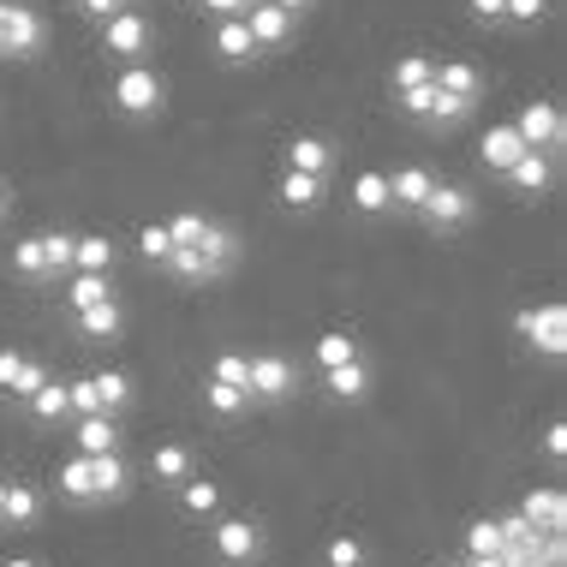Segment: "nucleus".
Returning a JSON list of instances; mask_svg holds the SVG:
<instances>
[{
  "instance_id": "obj_44",
  "label": "nucleus",
  "mask_w": 567,
  "mask_h": 567,
  "mask_svg": "<svg viewBox=\"0 0 567 567\" xmlns=\"http://www.w3.org/2000/svg\"><path fill=\"white\" fill-rule=\"evenodd\" d=\"M466 114H472V102H460V96H442V90H436V109H431V120H424V126H460Z\"/></svg>"
},
{
  "instance_id": "obj_17",
  "label": "nucleus",
  "mask_w": 567,
  "mask_h": 567,
  "mask_svg": "<svg viewBox=\"0 0 567 567\" xmlns=\"http://www.w3.org/2000/svg\"><path fill=\"white\" fill-rule=\"evenodd\" d=\"M37 519H42V489L12 478L7 484V502H0V526H7V532H30Z\"/></svg>"
},
{
  "instance_id": "obj_6",
  "label": "nucleus",
  "mask_w": 567,
  "mask_h": 567,
  "mask_svg": "<svg viewBox=\"0 0 567 567\" xmlns=\"http://www.w3.org/2000/svg\"><path fill=\"white\" fill-rule=\"evenodd\" d=\"M293 389H299V364L281 359V352H257V359H251V382H245L251 406H281V401H293Z\"/></svg>"
},
{
  "instance_id": "obj_25",
  "label": "nucleus",
  "mask_w": 567,
  "mask_h": 567,
  "mask_svg": "<svg viewBox=\"0 0 567 567\" xmlns=\"http://www.w3.org/2000/svg\"><path fill=\"white\" fill-rule=\"evenodd\" d=\"M275 197H281L287 209H317L329 197V179H317V174H299V167H287L281 174V186H275Z\"/></svg>"
},
{
  "instance_id": "obj_49",
  "label": "nucleus",
  "mask_w": 567,
  "mask_h": 567,
  "mask_svg": "<svg viewBox=\"0 0 567 567\" xmlns=\"http://www.w3.org/2000/svg\"><path fill=\"white\" fill-rule=\"evenodd\" d=\"M466 12L478 24H502V0H466Z\"/></svg>"
},
{
  "instance_id": "obj_51",
  "label": "nucleus",
  "mask_w": 567,
  "mask_h": 567,
  "mask_svg": "<svg viewBox=\"0 0 567 567\" xmlns=\"http://www.w3.org/2000/svg\"><path fill=\"white\" fill-rule=\"evenodd\" d=\"M275 7H287V12L299 19V12H305V7H317V0H275Z\"/></svg>"
},
{
  "instance_id": "obj_55",
  "label": "nucleus",
  "mask_w": 567,
  "mask_h": 567,
  "mask_svg": "<svg viewBox=\"0 0 567 567\" xmlns=\"http://www.w3.org/2000/svg\"><path fill=\"white\" fill-rule=\"evenodd\" d=\"M442 567H466V561H442Z\"/></svg>"
},
{
  "instance_id": "obj_54",
  "label": "nucleus",
  "mask_w": 567,
  "mask_h": 567,
  "mask_svg": "<svg viewBox=\"0 0 567 567\" xmlns=\"http://www.w3.org/2000/svg\"><path fill=\"white\" fill-rule=\"evenodd\" d=\"M0 502H7V478H0Z\"/></svg>"
},
{
  "instance_id": "obj_30",
  "label": "nucleus",
  "mask_w": 567,
  "mask_h": 567,
  "mask_svg": "<svg viewBox=\"0 0 567 567\" xmlns=\"http://www.w3.org/2000/svg\"><path fill=\"white\" fill-rule=\"evenodd\" d=\"M24 406H30V419H37V424H60V419H72V401H66V382H60V377L42 382V389L30 394Z\"/></svg>"
},
{
  "instance_id": "obj_14",
  "label": "nucleus",
  "mask_w": 567,
  "mask_h": 567,
  "mask_svg": "<svg viewBox=\"0 0 567 567\" xmlns=\"http://www.w3.org/2000/svg\"><path fill=\"white\" fill-rule=\"evenodd\" d=\"M519 514H526L538 532H567V496H561V484H538V489H526Z\"/></svg>"
},
{
  "instance_id": "obj_43",
  "label": "nucleus",
  "mask_w": 567,
  "mask_h": 567,
  "mask_svg": "<svg viewBox=\"0 0 567 567\" xmlns=\"http://www.w3.org/2000/svg\"><path fill=\"white\" fill-rule=\"evenodd\" d=\"M549 0H502V24H538Z\"/></svg>"
},
{
  "instance_id": "obj_39",
  "label": "nucleus",
  "mask_w": 567,
  "mask_h": 567,
  "mask_svg": "<svg viewBox=\"0 0 567 567\" xmlns=\"http://www.w3.org/2000/svg\"><path fill=\"white\" fill-rule=\"evenodd\" d=\"M209 377L227 382V389H245V382H251V359H245V352H216V359H209Z\"/></svg>"
},
{
  "instance_id": "obj_53",
  "label": "nucleus",
  "mask_w": 567,
  "mask_h": 567,
  "mask_svg": "<svg viewBox=\"0 0 567 567\" xmlns=\"http://www.w3.org/2000/svg\"><path fill=\"white\" fill-rule=\"evenodd\" d=\"M7 204H12V197H7V186H0V216H7Z\"/></svg>"
},
{
  "instance_id": "obj_38",
  "label": "nucleus",
  "mask_w": 567,
  "mask_h": 567,
  "mask_svg": "<svg viewBox=\"0 0 567 567\" xmlns=\"http://www.w3.org/2000/svg\"><path fill=\"white\" fill-rule=\"evenodd\" d=\"M162 227H167V239H174V245H204L209 216H197V209H179V216H167Z\"/></svg>"
},
{
  "instance_id": "obj_13",
  "label": "nucleus",
  "mask_w": 567,
  "mask_h": 567,
  "mask_svg": "<svg viewBox=\"0 0 567 567\" xmlns=\"http://www.w3.org/2000/svg\"><path fill=\"white\" fill-rule=\"evenodd\" d=\"M72 329H79V341H120L126 311H120V299H96L84 311H72Z\"/></svg>"
},
{
  "instance_id": "obj_3",
  "label": "nucleus",
  "mask_w": 567,
  "mask_h": 567,
  "mask_svg": "<svg viewBox=\"0 0 567 567\" xmlns=\"http://www.w3.org/2000/svg\"><path fill=\"white\" fill-rule=\"evenodd\" d=\"M514 329H519V341L538 352V359H549V364H556L561 352H567V311H561V299L519 311V317H514Z\"/></svg>"
},
{
  "instance_id": "obj_45",
  "label": "nucleus",
  "mask_w": 567,
  "mask_h": 567,
  "mask_svg": "<svg viewBox=\"0 0 567 567\" xmlns=\"http://www.w3.org/2000/svg\"><path fill=\"white\" fill-rule=\"evenodd\" d=\"M544 454L556 460V466L567 460V419H549V431H544Z\"/></svg>"
},
{
  "instance_id": "obj_32",
  "label": "nucleus",
  "mask_w": 567,
  "mask_h": 567,
  "mask_svg": "<svg viewBox=\"0 0 567 567\" xmlns=\"http://www.w3.org/2000/svg\"><path fill=\"white\" fill-rule=\"evenodd\" d=\"M60 299H66L72 311H84V305H96V299H114V287H109V275H90V269H72V281L60 287Z\"/></svg>"
},
{
  "instance_id": "obj_16",
  "label": "nucleus",
  "mask_w": 567,
  "mask_h": 567,
  "mask_svg": "<svg viewBox=\"0 0 567 567\" xmlns=\"http://www.w3.org/2000/svg\"><path fill=\"white\" fill-rule=\"evenodd\" d=\"M371 364H364V352L359 359H347V364H334V371H323V389H329V401H364V394H371Z\"/></svg>"
},
{
  "instance_id": "obj_28",
  "label": "nucleus",
  "mask_w": 567,
  "mask_h": 567,
  "mask_svg": "<svg viewBox=\"0 0 567 567\" xmlns=\"http://www.w3.org/2000/svg\"><path fill=\"white\" fill-rule=\"evenodd\" d=\"M174 496H179V508H186L192 519H216V514H221V484L197 478V472H192V478L174 489Z\"/></svg>"
},
{
  "instance_id": "obj_35",
  "label": "nucleus",
  "mask_w": 567,
  "mask_h": 567,
  "mask_svg": "<svg viewBox=\"0 0 567 567\" xmlns=\"http://www.w3.org/2000/svg\"><path fill=\"white\" fill-rule=\"evenodd\" d=\"M431 79H436V60H431V54H406L401 66L389 72V90L401 96V90H412V84H431Z\"/></svg>"
},
{
  "instance_id": "obj_8",
  "label": "nucleus",
  "mask_w": 567,
  "mask_h": 567,
  "mask_svg": "<svg viewBox=\"0 0 567 567\" xmlns=\"http://www.w3.org/2000/svg\"><path fill=\"white\" fill-rule=\"evenodd\" d=\"M472 209H478V197H472L466 186H431V197L419 204V216L431 234H460V227L472 221Z\"/></svg>"
},
{
  "instance_id": "obj_21",
  "label": "nucleus",
  "mask_w": 567,
  "mask_h": 567,
  "mask_svg": "<svg viewBox=\"0 0 567 567\" xmlns=\"http://www.w3.org/2000/svg\"><path fill=\"white\" fill-rule=\"evenodd\" d=\"M347 197H352V209H359V216H389V209H394V197H389V174H377V167L352 174Z\"/></svg>"
},
{
  "instance_id": "obj_29",
  "label": "nucleus",
  "mask_w": 567,
  "mask_h": 567,
  "mask_svg": "<svg viewBox=\"0 0 567 567\" xmlns=\"http://www.w3.org/2000/svg\"><path fill=\"white\" fill-rule=\"evenodd\" d=\"M54 489L66 502H79V508H90V454H66L54 466Z\"/></svg>"
},
{
  "instance_id": "obj_4",
  "label": "nucleus",
  "mask_w": 567,
  "mask_h": 567,
  "mask_svg": "<svg viewBox=\"0 0 567 567\" xmlns=\"http://www.w3.org/2000/svg\"><path fill=\"white\" fill-rule=\"evenodd\" d=\"M42 42H49L42 12L24 7V0H0V54L30 60V54H42Z\"/></svg>"
},
{
  "instance_id": "obj_22",
  "label": "nucleus",
  "mask_w": 567,
  "mask_h": 567,
  "mask_svg": "<svg viewBox=\"0 0 567 567\" xmlns=\"http://www.w3.org/2000/svg\"><path fill=\"white\" fill-rule=\"evenodd\" d=\"M192 472H197V460H192V449H186V442H162V449L150 454V478H156V484H167V489H179V484L192 478Z\"/></svg>"
},
{
  "instance_id": "obj_41",
  "label": "nucleus",
  "mask_w": 567,
  "mask_h": 567,
  "mask_svg": "<svg viewBox=\"0 0 567 567\" xmlns=\"http://www.w3.org/2000/svg\"><path fill=\"white\" fill-rule=\"evenodd\" d=\"M42 257H49V275H66L72 269V234H42Z\"/></svg>"
},
{
  "instance_id": "obj_10",
  "label": "nucleus",
  "mask_w": 567,
  "mask_h": 567,
  "mask_svg": "<svg viewBox=\"0 0 567 567\" xmlns=\"http://www.w3.org/2000/svg\"><path fill=\"white\" fill-rule=\"evenodd\" d=\"M514 132L526 137V150H549V156H556L561 137H567L556 102H526V109H519V120H514Z\"/></svg>"
},
{
  "instance_id": "obj_36",
  "label": "nucleus",
  "mask_w": 567,
  "mask_h": 567,
  "mask_svg": "<svg viewBox=\"0 0 567 567\" xmlns=\"http://www.w3.org/2000/svg\"><path fill=\"white\" fill-rule=\"evenodd\" d=\"M460 538H466V556H502V544H508L496 519H472V526L460 532Z\"/></svg>"
},
{
  "instance_id": "obj_26",
  "label": "nucleus",
  "mask_w": 567,
  "mask_h": 567,
  "mask_svg": "<svg viewBox=\"0 0 567 567\" xmlns=\"http://www.w3.org/2000/svg\"><path fill=\"white\" fill-rule=\"evenodd\" d=\"M72 442H79V454H109V449H120V424H114V412H84L79 431H72Z\"/></svg>"
},
{
  "instance_id": "obj_11",
  "label": "nucleus",
  "mask_w": 567,
  "mask_h": 567,
  "mask_svg": "<svg viewBox=\"0 0 567 567\" xmlns=\"http://www.w3.org/2000/svg\"><path fill=\"white\" fill-rule=\"evenodd\" d=\"M502 186L514 197H544L556 186V156H549V150H526L514 167H502Z\"/></svg>"
},
{
  "instance_id": "obj_52",
  "label": "nucleus",
  "mask_w": 567,
  "mask_h": 567,
  "mask_svg": "<svg viewBox=\"0 0 567 567\" xmlns=\"http://www.w3.org/2000/svg\"><path fill=\"white\" fill-rule=\"evenodd\" d=\"M0 567H42V561H37V556H7Z\"/></svg>"
},
{
  "instance_id": "obj_34",
  "label": "nucleus",
  "mask_w": 567,
  "mask_h": 567,
  "mask_svg": "<svg viewBox=\"0 0 567 567\" xmlns=\"http://www.w3.org/2000/svg\"><path fill=\"white\" fill-rule=\"evenodd\" d=\"M204 406L216 412V419H239V412L251 406V394H245V389H227V382H216V377H204Z\"/></svg>"
},
{
  "instance_id": "obj_23",
  "label": "nucleus",
  "mask_w": 567,
  "mask_h": 567,
  "mask_svg": "<svg viewBox=\"0 0 567 567\" xmlns=\"http://www.w3.org/2000/svg\"><path fill=\"white\" fill-rule=\"evenodd\" d=\"M209 49L221 54V66H245V60H257V42H251V30H245V19H216Z\"/></svg>"
},
{
  "instance_id": "obj_42",
  "label": "nucleus",
  "mask_w": 567,
  "mask_h": 567,
  "mask_svg": "<svg viewBox=\"0 0 567 567\" xmlns=\"http://www.w3.org/2000/svg\"><path fill=\"white\" fill-rule=\"evenodd\" d=\"M137 251H144V264H156V269H162V257L174 251V239H167V227H162V221H150L144 234H137Z\"/></svg>"
},
{
  "instance_id": "obj_33",
  "label": "nucleus",
  "mask_w": 567,
  "mask_h": 567,
  "mask_svg": "<svg viewBox=\"0 0 567 567\" xmlns=\"http://www.w3.org/2000/svg\"><path fill=\"white\" fill-rule=\"evenodd\" d=\"M364 561H371V549H364L359 532H334L323 544V567H364Z\"/></svg>"
},
{
  "instance_id": "obj_12",
  "label": "nucleus",
  "mask_w": 567,
  "mask_h": 567,
  "mask_svg": "<svg viewBox=\"0 0 567 567\" xmlns=\"http://www.w3.org/2000/svg\"><path fill=\"white\" fill-rule=\"evenodd\" d=\"M126 489H132V472H126V460H120V449L90 454V508H96V502H120Z\"/></svg>"
},
{
  "instance_id": "obj_9",
  "label": "nucleus",
  "mask_w": 567,
  "mask_h": 567,
  "mask_svg": "<svg viewBox=\"0 0 567 567\" xmlns=\"http://www.w3.org/2000/svg\"><path fill=\"white\" fill-rule=\"evenodd\" d=\"M245 30H251L257 54L287 49V42H293V12L275 7V0H251V7H245Z\"/></svg>"
},
{
  "instance_id": "obj_31",
  "label": "nucleus",
  "mask_w": 567,
  "mask_h": 567,
  "mask_svg": "<svg viewBox=\"0 0 567 567\" xmlns=\"http://www.w3.org/2000/svg\"><path fill=\"white\" fill-rule=\"evenodd\" d=\"M347 359H359V341H352L347 329H329V334H317V341H311V364H317V371H334V364H347Z\"/></svg>"
},
{
  "instance_id": "obj_19",
  "label": "nucleus",
  "mask_w": 567,
  "mask_h": 567,
  "mask_svg": "<svg viewBox=\"0 0 567 567\" xmlns=\"http://www.w3.org/2000/svg\"><path fill=\"white\" fill-rule=\"evenodd\" d=\"M334 162H341V156H334L329 137H311V132H305V137H293V144H287V167H299V174L329 179V174H334Z\"/></svg>"
},
{
  "instance_id": "obj_40",
  "label": "nucleus",
  "mask_w": 567,
  "mask_h": 567,
  "mask_svg": "<svg viewBox=\"0 0 567 567\" xmlns=\"http://www.w3.org/2000/svg\"><path fill=\"white\" fill-rule=\"evenodd\" d=\"M42 382H49V364H42V359H24V364H19V377H12V389H7V394H12V401H30V394H37Z\"/></svg>"
},
{
  "instance_id": "obj_46",
  "label": "nucleus",
  "mask_w": 567,
  "mask_h": 567,
  "mask_svg": "<svg viewBox=\"0 0 567 567\" xmlns=\"http://www.w3.org/2000/svg\"><path fill=\"white\" fill-rule=\"evenodd\" d=\"M19 364H24V352H12V347H0V394L12 389V377H19Z\"/></svg>"
},
{
  "instance_id": "obj_24",
  "label": "nucleus",
  "mask_w": 567,
  "mask_h": 567,
  "mask_svg": "<svg viewBox=\"0 0 567 567\" xmlns=\"http://www.w3.org/2000/svg\"><path fill=\"white\" fill-rule=\"evenodd\" d=\"M7 269L19 275V281H30V287L54 281V275H49V257H42V234H24V239H12V257H7Z\"/></svg>"
},
{
  "instance_id": "obj_27",
  "label": "nucleus",
  "mask_w": 567,
  "mask_h": 567,
  "mask_svg": "<svg viewBox=\"0 0 567 567\" xmlns=\"http://www.w3.org/2000/svg\"><path fill=\"white\" fill-rule=\"evenodd\" d=\"M72 269L114 275V239H102V234H72Z\"/></svg>"
},
{
  "instance_id": "obj_37",
  "label": "nucleus",
  "mask_w": 567,
  "mask_h": 567,
  "mask_svg": "<svg viewBox=\"0 0 567 567\" xmlns=\"http://www.w3.org/2000/svg\"><path fill=\"white\" fill-rule=\"evenodd\" d=\"M96 401H102V412H126L132 377H126V371H96Z\"/></svg>"
},
{
  "instance_id": "obj_18",
  "label": "nucleus",
  "mask_w": 567,
  "mask_h": 567,
  "mask_svg": "<svg viewBox=\"0 0 567 567\" xmlns=\"http://www.w3.org/2000/svg\"><path fill=\"white\" fill-rule=\"evenodd\" d=\"M436 90L478 109V102H484V72L472 66V60H442V66H436Z\"/></svg>"
},
{
  "instance_id": "obj_15",
  "label": "nucleus",
  "mask_w": 567,
  "mask_h": 567,
  "mask_svg": "<svg viewBox=\"0 0 567 567\" xmlns=\"http://www.w3.org/2000/svg\"><path fill=\"white\" fill-rule=\"evenodd\" d=\"M519 156H526V137L514 132V120H502V126H489L478 137V162L489 167V174H502V167H514Z\"/></svg>"
},
{
  "instance_id": "obj_20",
  "label": "nucleus",
  "mask_w": 567,
  "mask_h": 567,
  "mask_svg": "<svg viewBox=\"0 0 567 567\" xmlns=\"http://www.w3.org/2000/svg\"><path fill=\"white\" fill-rule=\"evenodd\" d=\"M431 186H436V174H431V167H419V162H412V167H394V174H389L394 209H412V216H419V204L431 197Z\"/></svg>"
},
{
  "instance_id": "obj_50",
  "label": "nucleus",
  "mask_w": 567,
  "mask_h": 567,
  "mask_svg": "<svg viewBox=\"0 0 567 567\" xmlns=\"http://www.w3.org/2000/svg\"><path fill=\"white\" fill-rule=\"evenodd\" d=\"M472 567H508V556H466Z\"/></svg>"
},
{
  "instance_id": "obj_48",
  "label": "nucleus",
  "mask_w": 567,
  "mask_h": 567,
  "mask_svg": "<svg viewBox=\"0 0 567 567\" xmlns=\"http://www.w3.org/2000/svg\"><path fill=\"white\" fill-rule=\"evenodd\" d=\"M120 7H132V0H79V12H84V19H109V12H120Z\"/></svg>"
},
{
  "instance_id": "obj_2",
  "label": "nucleus",
  "mask_w": 567,
  "mask_h": 567,
  "mask_svg": "<svg viewBox=\"0 0 567 567\" xmlns=\"http://www.w3.org/2000/svg\"><path fill=\"white\" fill-rule=\"evenodd\" d=\"M102 54L109 60H144V54H156V24L144 19L137 7H120V12H109L102 19Z\"/></svg>"
},
{
  "instance_id": "obj_5",
  "label": "nucleus",
  "mask_w": 567,
  "mask_h": 567,
  "mask_svg": "<svg viewBox=\"0 0 567 567\" xmlns=\"http://www.w3.org/2000/svg\"><path fill=\"white\" fill-rule=\"evenodd\" d=\"M209 549H216L221 567H257L264 561V526L257 519H216L209 526Z\"/></svg>"
},
{
  "instance_id": "obj_7",
  "label": "nucleus",
  "mask_w": 567,
  "mask_h": 567,
  "mask_svg": "<svg viewBox=\"0 0 567 567\" xmlns=\"http://www.w3.org/2000/svg\"><path fill=\"white\" fill-rule=\"evenodd\" d=\"M162 269H167V281H179V287H209L234 269V257H216V251H204V245H174V251L162 257Z\"/></svg>"
},
{
  "instance_id": "obj_47",
  "label": "nucleus",
  "mask_w": 567,
  "mask_h": 567,
  "mask_svg": "<svg viewBox=\"0 0 567 567\" xmlns=\"http://www.w3.org/2000/svg\"><path fill=\"white\" fill-rule=\"evenodd\" d=\"M245 7H251V0H204L209 19H245Z\"/></svg>"
},
{
  "instance_id": "obj_1",
  "label": "nucleus",
  "mask_w": 567,
  "mask_h": 567,
  "mask_svg": "<svg viewBox=\"0 0 567 567\" xmlns=\"http://www.w3.org/2000/svg\"><path fill=\"white\" fill-rule=\"evenodd\" d=\"M109 102L126 120H156L167 109V84H162V72L150 66V60H126V66L114 72V84H109Z\"/></svg>"
}]
</instances>
